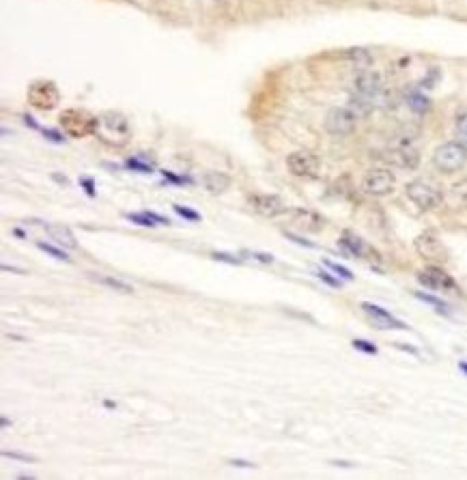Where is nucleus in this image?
Returning <instances> with one entry per match:
<instances>
[{"mask_svg":"<svg viewBox=\"0 0 467 480\" xmlns=\"http://www.w3.org/2000/svg\"><path fill=\"white\" fill-rule=\"evenodd\" d=\"M98 134L106 145L112 147H123L127 138H130V123L119 112H104L98 119Z\"/></svg>","mask_w":467,"mask_h":480,"instance_id":"nucleus-1","label":"nucleus"},{"mask_svg":"<svg viewBox=\"0 0 467 480\" xmlns=\"http://www.w3.org/2000/svg\"><path fill=\"white\" fill-rule=\"evenodd\" d=\"M467 162V149L459 142H446L433 153V164L442 172H457Z\"/></svg>","mask_w":467,"mask_h":480,"instance_id":"nucleus-2","label":"nucleus"},{"mask_svg":"<svg viewBox=\"0 0 467 480\" xmlns=\"http://www.w3.org/2000/svg\"><path fill=\"white\" fill-rule=\"evenodd\" d=\"M60 125L73 138H84L98 132V117L89 115L87 110H65L60 115Z\"/></svg>","mask_w":467,"mask_h":480,"instance_id":"nucleus-3","label":"nucleus"},{"mask_svg":"<svg viewBox=\"0 0 467 480\" xmlns=\"http://www.w3.org/2000/svg\"><path fill=\"white\" fill-rule=\"evenodd\" d=\"M405 192H407L409 201L415 203L420 209H435V207L444 201L442 190L433 181H424V179H415V181L407 183Z\"/></svg>","mask_w":467,"mask_h":480,"instance_id":"nucleus-4","label":"nucleus"},{"mask_svg":"<svg viewBox=\"0 0 467 480\" xmlns=\"http://www.w3.org/2000/svg\"><path fill=\"white\" fill-rule=\"evenodd\" d=\"M28 102L30 106H35L39 110H52L58 106L60 95L58 89L52 82H45V80H39L33 87L28 89Z\"/></svg>","mask_w":467,"mask_h":480,"instance_id":"nucleus-5","label":"nucleus"},{"mask_svg":"<svg viewBox=\"0 0 467 480\" xmlns=\"http://www.w3.org/2000/svg\"><path fill=\"white\" fill-rule=\"evenodd\" d=\"M358 117L349 108H332L326 117V130L332 136H347L356 130Z\"/></svg>","mask_w":467,"mask_h":480,"instance_id":"nucleus-6","label":"nucleus"},{"mask_svg":"<svg viewBox=\"0 0 467 480\" xmlns=\"http://www.w3.org/2000/svg\"><path fill=\"white\" fill-rule=\"evenodd\" d=\"M286 166L295 177H317L321 170L319 157L310 151H295L286 157Z\"/></svg>","mask_w":467,"mask_h":480,"instance_id":"nucleus-7","label":"nucleus"},{"mask_svg":"<svg viewBox=\"0 0 467 480\" xmlns=\"http://www.w3.org/2000/svg\"><path fill=\"white\" fill-rule=\"evenodd\" d=\"M394 190V174L385 168H375L366 172L364 177V192L370 196H385Z\"/></svg>","mask_w":467,"mask_h":480,"instance_id":"nucleus-8","label":"nucleus"},{"mask_svg":"<svg viewBox=\"0 0 467 480\" xmlns=\"http://www.w3.org/2000/svg\"><path fill=\"white\" fill-rule=\"evenodd\" d=\"M341 246L349 252V254H353V257H358V259H364V261H370V263H379L381 261V257H379V252L370 246L366 239H362L360 235H356V233H343V237H341Z\"/></svg>","mask_w":467,"mask_h":480,"instance_id":"nucleus-9","label":"nucleus"},{"mask_svg":"<svg viewBox=\"0 0 467 480\" xmlns=\"http://www.w3.org/2000/svg\"><path fill=\"white\" fill-rule=\"evenodd\" d=\"M413 246H415V252L420 254L422 259H426V261L444 263L448 259V252H446L444 244L435 235H431V233H424L420 237H415Z\"/></svg>","mask_w":467,"mask_h":480,"instance_id":"nucleus-10","label":"nucleus"},{"mask_svg":"<svg viewBox=\"0 0 467 480\" xmlns=\"http://www.w3.org/2000/svg\"><path fill=\"white\" fill-rule=\"evenodd\" d=\"M418 280H420V284L429 286V289H435V291H455L457 289L455 278L450 274H446L442 267L422 269L420 274H418Z\"/></svg>","mask_w":467,"mask_h":480,"instance_id":"nucleus-11","label":"nucleus"},{"mask_svg":"<svg viewBox=\"0 0 467 480\" xmlns=\"http://www.w3.org/2000/svg\"><path fill=\"white\" fill-rule=\"evenodd\" d=\"M379 93H381V76L377 71H360L356 82H353V95L373 102Z\"/></svg>","mask_w":467,"mask_h":480,"instance_id":"nucleus-12","label":"nucleus"},{"mask_svg":"<svg viewBox=\"0 0 467 480\" xmlns=\"http://www.w3.org/2000/svg\"><path fill=\"white\" fill-rule=\"evenodd\" d=\"M248 203L252 205V209L256 214L265 218H276L286 212L284 201L276 194H252L248 196Z\"/></svg>","mask_w":467,"mask_h":480,"instance_id":"nucleus-13","label":"nucleus"},{"mask_svg":"<svg viewBox=\"0 0 467 480\" xmlns=\"http://www.w3.org/2000/svg\"><path fill=\"white\" fill-rule=\"evenodd\" d=\"M388 159L390 164L398 166V168H415L418 164H420V153H418V149L411 145V142H402V145H396L388 151Z\"/></svg>","mask_w":467,"mask_h":480,"instance_id":"nucleus-14","label":"nucleus"},{"mask_svg":"<svg viewBox=\"0 0 467 480\" xmlns=\"http://www.w3.org/2000/svg\"><path fill=\"white\" fill-rule=\"evenodd\" d=\"M362 310L368 315V319L373 321L379 330H405V323L398 321L396 317H392L388 310H383L375 304H362Z\"/></svg>","mask_w":467,"mask_h":480,"instance_id":"nucleus-15","label":"nucleus"},{"mask_svg":"<svg viewBox=\"0 0 467 480\" xmlns=\"http://www.w3.org/2000/svg\"><path fill=\"white\" fill-rule=\"evenodd\" d=\"M203 185L207 187V192H212V194H224V192L231 187V177L224 172H207Z\"/></svg>","mask_w":467,"mask_h":480,"instance_id":"nucleus-16","label":"nucleus"},{"mask_svg":"<svg viewBox=\"0 0 467 480\" xmlns=\"http://www.w3.org/2000/svg\"><path fill=\"white\" fill-rule=\"evenodd\" d=\"M293 220L299 224V229L312 231V233L321 231V224H323V220H321L315 212H308V209H297L295 216H293Z\"/></svg>","mask_w":467,"mask_h":480,"instance_id":"nucleus-17","label":"nucleus"},{"mask_svg":"<svg viewBox=\"0 0 467 480\" xmlns=\"http://www.w3.org/2000/svg\"><path fill=\"white\" fill-rule=\"evenodd\" d=\"M47 233L52 235V239H54L58 246L67 248V250H76V246H78L76 244V237H73V233L67 227H47Z\"/></svg>","mask_w":467,"mask_h":480,"instance_id":"nucleus-18","label":"nucleus"},{"mask_svg":"<svg viewBox=\"0 0 467 480\" xmlns=\"http://www.w3.org/2000/svg\"><path fill=\"white\" fill-rule=\"evenodd\" d=\"M450 198H453L455 207H465L467 209V179L450 187Z\"/></svg>","mask_w":467,"mask_h":480,"instance_id":"nucleus-19","label":"nucleus"},{"mask_svg":"<svg viewBox=\"0 0 467 480\" xmlns=\"http://www.w3.org/2000/svg\"><path fill=\"white\" fill-rule=\"evenodd\" d=\"M407 104L413 112H418V115H422V112H426L431 108V102L424 98L422 93H411L409 98H407Z\"/></svg>","mask_w":467,"mask_h":480,"instance_id":"nucleus-20","label":"nucleus"},{"mask_svg":"<svg viewBox=\"0 0 467 480\" xmlns=\"http://www.w3.org/2000/svg\"><path fill=\"white\" fill-rule=\"evenodd\" d=\"M130 218L132 222H138V224H142V227H155V224H164L166 220L164 218H159V216H155V214H130L127 216Z\"/></svg>","mask_w":467,"mask_h":480,"instance_id":"nucleus-21","label":"nucleus"},{"mask_svg":"<svg viewBox=\"0 0 467 480\" xmlns=\"http://www.w3.org/2000/svg\"><path fill=\"white\" fill-rule=\"evenodd\" d=\"M95 280H100L102 284H106V286H110V289H115V291H121V293H134V289H132V284H125V282H121V280H117V278H110V276H93Z\"/></svg>","mask_w":467,"mask_h":480,"instance_id":"nucleus-22","label":"nucleus"},{"mask_svg":"<svg viewBox=\"0 0 467 480\" xmlns=\"http://www.w3.org/2000/svg\"><path fill=\"white\" fill-rule=\"evenodd\" d=\"M457 142L467 149V112L457 119Z\"/></svg>","mask_w":467,"mask_h":480,"instance_id":"nucleus-23","label":"nucleus"},{"mask_svg":"<svg viewBox=\"0 0 467 480\" xmlns=\"http://www.w3.org/2000/svg\"><path fill=\"white\" fill-rule=\"evenodd\" d=\"M323 263H326V265H328V267H330V269L334 271V274H338V276H343L345 280H353V274H351V271H349V269H345L343 265H336L334 261H328V259H326Z\"/></svg>","mask_w":467,"mask_h":480,"instance_id":"nucleus-24","label":"nucleus"},{"mask_svg":"<svg viewBox=\"0 0 467 480\" xmlns=\"http://www.w3.org/2000/svg\"><path fill=\"white\" fill-rule=\"evenodd\" d=\"M37 248L39 250H43V252H47V254H52V257H56V259H62V261H69V257L62 250H56V248H52V246H47V244H43V242H39L37 244Z\"/></svg>","mask_w":467,"mask_h":480,"instance_id":"nucleus-25","label":"nucleus"},{"mask_svg":"<svg viewBox=\"0 0 467 480\" xmlns=\"http://www.w3.org/2000/svg\"><path fill=\"white\" fill-rule=\"evenodd\" d=\"M353 347L360 349V351H364V354H370V356H375V354H377V347H375L373 343H368V341H362V339H356V341H353Z\"/></svg>","mask_w":467,"mask_h":480,"instance_id":"nucleus-26","label":"nucleus"},{"mask_svg":"<svg viewBox=\"0 0 467 480\" xmlns=\"http://www.w3.org/2000/svg\"><path fill=\"white\" fill-rule=\"evenodd\" d=\"M347 56H349L351 60L360 62V65H368V62H370V56H368L366 50H351V52H347Z\"/></svg>","mask_w":467,"mask_h":480,"instance_id":"nucleus-27","label":"nucleus"},{"mask_svg":"<svg viewBox=\"0 0 467 480\" xmlns=\"http://www.w3.org/2000/svg\"><path fill=\"white\" fill-rule=\"evenodd\" d=\"M415 297H418V299H422V301H429V304H433V306H437L440 310H448V306H446V304H444L442 299H437V297H431V295H424V293H415Z\"/></svg>","mask_w":467,"mask_h":480,"instance_id":"nucleus-28","label":"nucleus"},{"mask_svg":"<svg viewBox=\"0 0 467 480\" xmlns=\"http://www.w3.org/2000/svg\"><path fill=\"white\" fill-rule=\"evenodd\" d=\"M174 209H176V214H179V216H183V218H187V220H198V218H201L196 212H192L190 207H181V205H176Z\"/></svg>","mask_w":467,"mask_h":480,"instance_id":"nucleus-29","label":"nucleus"},{"mask_svg":"<svg viewBox=\"0 0 467 480\" xmlns=\"http://www.w3.org/2000/svg\"><path fill=\"white\" fill-rule=\"evenodd\" d=\"M3 457H11V459H18V461H37L35 457H28V455H20V453H9V450H3Z\"/></svg>","mask_w":467,"mask_h":480,"instance_id":"nucleus-30","label":"nucleus"},{"mask_svg":"<svg viewBox=\"0 0 467 480\" xmlns=\"http://www.w3.org/2000/svg\"><path fill=\"white\" fill-rule=\"evenodd\" d=\"M127 166L134 168V170H142V172H149V170H151L149 164H140L138 159H130V162H127Z\"/></svg>","mask_w":467,"mask_h":480,"instance_id":"nucleus-31","label":"nucleus"},{"mask_svg":"<svg viewBox=\"0 0 467 480\" xmlns=\"http://www.w3.org/2000/svg\"><path fill=\"white\" fill-rule=\"evenodd\" d=\"M319 278L323 280V282H328V284H332V286H341V282H338V280H334L330 274H323V271H321V274H319Z\"/></svg>","mask_w":467,"mask_h":480,"instance_id":"nucleus-32","label":"nucleus"},{"mask_svg":"<svg viewBox=\"0 0 467 480\" xmlns=\"http://www.w3.org/2000/svg\"><path fill=\"white\" fill-rule=\"evenodd\" d=\"M229 463H231V466H239V468H254V463H248V461H241V459H231Z\"/></svg>","mask_w":467,"mask_h":480,"instance_id":"nucleus-33","label":"nucleus"},{"mask_svg":"<svg viewBox=\"0 0 467 480\" xmlns=\"http://www.w3.org/2000/svg\"><path fill=\"white\" fill-rule=\"evenodd\" d=\"M214 259H224V261H227V263H235V265H239L241 261L239 259H233V257H229V254H214Z\"/></svg>","mask_w":467,"mask_h":480,"instance_id":"nucleus-34","label":"nucleus"},{"mask_svg":"<svg viewBox=\"0 0 467 480\" xmlns=\"http://www.w3.org/2000/svg\"><path fill=\"white\" fill-rule=\"evenodd\" d=\"M334 463V466H343V468H349L351 466V463H347V461H332Z\"/></svg>","mask_w":467,"mask_h":480,"instance_id":"nucleus-35","label":"nucleus"},{"mask_svg":"<svg viewBox=\"0 0 467 480\" xmlns=\"http://www.w3.org/2000/svg\"><path fill=\"white\" fill-rule=\"evenodd\" d=\"M461 371H463V373H467V362H461Z\"/></svg>","mask_w":467,"mask_h":480,"instance_id":"nucleus-36","label":"nucleus"}]
</instances>
